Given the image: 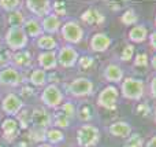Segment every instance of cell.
Listing matches in <instances>:
<instances>
[{"instance_id": "obj_1", "label": "cell", "mask_w": 156, "mask_h": 147, "mask_svg": "<svg viewBox=\"0 0 156 147\" xmlns=\"http://www.w3.org/2000/svg\"><path fill=\"white\" fill-rule=\"evenodd\" d=\"M4 43L8 50H12L16 52L26 48L29 37L22 26H10L4 35Z\"/></svg>"}, {"instance_id": "obj_2", "label": "cell", "mask_w": 156, "mask_h": 147, "mask_svg": "<svg viewBox=\"0 0 156 147\" xmlns=\"http://www.w3.org/2000/svg\"><path fill=\"white\" fill-rule=\"evenodd\" d=\"M144 91H145V84L143 80L136 77H126L122 80L121 94L123 98L129 101H140L144 96Z\"/></svg>"}, {"instance_id": "obj_3", "label": "cell", "mask_w": 156, "mask_h": 147, "mask_svg": "<svg viewBox=\"0 0 156 147\" xmlns=\"http://www.w3.org/2000/svg\"><path fill=\"white\" fill-rule=\"evenodd\" d=\"M100 140L99 128L92 124H83L77 129V143L80 147H94Z\"/></svg>"}, {"instance_id": "obj_4", "label": "cell", "mask_w": 156, "mask_h": 147, "mask_svg": "<svg viewBox=\"0 0 156 147\" xmlns=\"http://www.w3.org/2000/svg\"><path fill=\"white\" fill-rule=\"evenodd\" d=\"M93 83L86 77H77L67 85V92L73 98H85L93 92Z\"/></svg>"}, {"instance_id": "obj_5", "label": "cell", "mask_w": 156, "mask_h": 147, "mask_svg": "<svg viewBox=\"0 0 156 147\" xmlns=\"http://www.w3.org/2000/svg\"><path fill=\"white\" fill-rule=\"evenodd\" d=\"M41 102L45 109H56L63 102V92L56 84H48L41 92Z\"/></svg>"}, {"instance_id": "obj_6", "label": "cell", "mask_w": 156, "mask_h": 147, "mask_svg": "<svg viewBox=\"0 0 156 147\" xmlns=\"http://www.w3.org/2000/svg\"><path fill=\"white\" fill-rule=\"evenodd\" d=\"M60 32H62V37L66 43L70 44H77L81 43L83 39V32L82 26L78 24L77 21H67L60 26Z\"/></svg>"}, {"instance_id": "obj_7", "label": "cell", "mask_w": 156, "mask_h": 147, "mask_svg": "<svg viewBox=\"0 0 156 147\" xmlns=\"http://www.w3.org/2000/svg\"><path fill=\"white\" fill-rule=\"evenodd\" d=\"M118 96H119V91L115 85H107L100 91L99 96H97V105L100 107L104 109L112 110L115 109L116 102H118Z\"/></svg>"}, {"instance_id": "obj_8", "label": "cell", "mask_w": 156, "mask_h": 147, "mask_svg": "<svg viewBox=\"0 0 156 147\" xmlns=\"http://www.w3.org/2000/svg\"><path fill=\"white\" fill-rule=\"evenodd\" d=\"M78 58H80V55H78L77 50L73 46H69V44L63 46L56 54L58 65H60L62 68H73V66H76Z\"/></svg>"}, {"instance_id": "obj_9", "label": "cell", "mask_w": 156, "mask_h": 147, "mask_svg": "<svg viewBox=\"0 0 156 147\" xmlns=\"http://www.w3.org/2000/svg\"><path fill=\"white\" fill-rule=\"evenodd\" d=\"M23 109V102L19 98L16 94L10 92L3 98L2 101V110L5 113L7 116H16L21 110Z\"/></svg>"}, {"instance_id": "obj_10", "label": "cell", "mask_w": 156, "mask_h": 147, "mask_svg": "<svg viewBox=\"0 0 156 147\" xmlns=\"http://www.w3.org/2000/svg\"><path fill=\"white\" fill-rule=\"evenodd\" d=\"M30 123L33 124V127L48 129V127L52 125V114L45 107H36L30 113Z\"/></svg>"}, {"instance_id": "obj_11", "label": "cell", "mask_w": 156, "mask_h": 147, "mask_svg": "<svg viewBox=\"0 0 156 147\" xmlns=\"http://www.w3.org/2000/svg\"><path fill=\"white\" fill-rule=\"evenodd\" d=\"M21 73L12 66H4L0 70V84L4 87L15 88L21 84Z\"/></svg>"}, {"instance_id": "obj_12", "label": "cell", "mask_w": 156, "mask_h": 147, "mask_svg": "<svg viewBox=\"0 0 156 147\" xmlns=\"http://www.w3.org/2000/svg\"><path fill=\"white\" fill-rule=\"evenodd\" d=\"M26 7L34 17H47L52 13V3L49 0H27Z\"/></svg>"}, {"instance_id": "obj_13", "label": "cell", "mask_w": 156, "mask_h": 147, "mask_svg": "<svg viewBox=\"0 0 156 147\" xmlns=\"http://www.w3.org/2000/svg\"><path fill=\"white\" fill-rule=\"evenodd\" d=\"M19 124L15 118L7 117L2 123V132H3V139H5L7 142H12L16 139V136L19 135Z\"/></svg>"}, {"instance_id": "obj_14", "label": "cell", "mask_w": 156, "mask_h": 147, "mask_svg": "<svg viewBox=\"0 0 156 147\" xmlns=\"http://www.w3.org/2000/svg\"><path fill=\"white\" fill-rule=\"evenodd\" d=\"M40 24H41V29H43L44 35H51V36L54 35V33H56L58 30L60 29V26H62L60 18L58 15H55L54 13H51L47 17H44L43 21H41Z\"/></svg>"}, {"instance_id": "obj_15", "label": "cell", "mask_w": 156, "mask_h": 147, "mask_svg": "<svg viewBox=\"0 0 156 147\" xmlns=\"http://www.w3.org/2000/svg\"><path fill=\"white\" fill-rule=\"evenodd\" d=\"M11 63H12V68L18 69H27L32 66V54L26 50H22V51H16L11 55Z\"/></svg>"}, {"instance_id": "obj_16", "label": "cell", "mask_w": 156, "mask_h": 147, "mask_svg": "<svg viewBox=\"0 0 156 147\" xmlns=\"http://www.w3.org/2000/svg\"><path fill=\"white\" fill-rule=\"evenodd\" d=\"M89 46H90L92 51H94V52H104L110 48L111 39L105 33H94L90 39Z\"/></svg>"}, {"instance_id": "obj_17", "label": "cell", "mask_w": 156, "mask_h": 147, "mask_svg": "<svg viewBox=\"0 0 156 147\" xmlns=\"http://www.w3.org/2000/svg\"><path fill=\"white\" fill-rule=\"evenodd\" d=\"M38 65L41 66L40 69L45 70H54L58 68V61H56V51H43L38 54L37 57Z\"/></svg>"}, {"instance_id": "obj_18", "label": "cell", "mask_w": 156, "mask_h": 147, "mask_svg": "<svg viewBox=\"0 0 156 147\" xmlns=\"http://www.w3.org/2000/svg\"><path fill=\"white\" fill-rule=\"evenodd\" d=\"M103 74H104L105 81L114 83V84L115 83H122V80H123V70L116 63H110V65L105 66Z\"/></svg>"}, {"instance_id": "obj_19", "label": "cell", "mask_w": 156, "mask_h": 147, "mask_svg": "<svg viewBox=\"0 0 156 147\" xmlns=\"http://www.w3.org/2000/svg\"><path fill=\"white\" fill-rule=\"evenodd\" d=\"M22 28H23L25 33L27 35V37L37 39V37H40V36L43 35L41 24H40V21H38L37 18H27V19H25Z\"/></svg>"}, {"instance_id": "obj_20", "label": "cell", "mask_w": 156, "mask_h": 147, "mask_svg": "<svg viewBox=\"0 0 156 147\" xmlns=\"http://www.w3.org/2000/svg\"><path fill=\"white\" fill-rule=\"evenodd\" d=\"M110 134L115 138H129L132 135V125L129 123H125V121H116L112 123L108 128Z\"/></svg>"}, {"instance_id": "obj_21", "label": "cell", "mask_w": 156, "mask_h": 147, "mask_svg": "<svg viewBox=\"0 0 156 147\" xmlns=\"http://www.w3.org/2000/svg\"><path fill=\"white\" fill-rule=\"evenodd\" d=\"M81 19L86 25H101L105 21L104 14H101L97 8H88L86 11H83Z\"/></svg>"}, {"instance_id": "obj_22", "label": "cell", "mask_w": 156, "mask_h": 147, "mask_svg": "<svg viewBox=\"0 0 156 147\" xmlns=\"http://www.w3.org/2000/svg\"><path fill=\"white\" fill-rule=\"evenodd\" d=\"M129 39L132 43L140 44L148 39V28L144 25H136L129 30Z\"/></svg>"}, {"instance_id": "obj_23", "label": "cell", "mask_w": 156, "mask_h": 147, "mask_svg": "<svg viewBox=\"0 0 156 147\" xmlns=\"http://www.w3.org/2000/svg\"><path fill=\"white\" fill-rule=\"evenodd\" d=\"M36 44L40 50H44V51H54L58 47V41L55 40L54 36L51 35H41L40 37H37L36 40Z\"/></svg>"}, {"instance_id": "obj_24", "label": "cell", "mask_w": 156, "mask_h": 147, "mask_svg": "<svg viewBox=\"0 0 156 147\" xmlns=\"http://www.w3.org/2000/svg\"><path fill=\"white\" fill-rule=\"evenodd\" d=\"M29 81L33 87H44L47 84V72L40 68L33 69L29 76Z\"/></svg>"}, {"instance_id": "obj_25", "label": "cell", "mask_w": 156, "mask_h": 147, "mask_svg": "<svg viewBox=\"0 0 156 147\" xmlns=\"http://www.w3.org/2000/svg\"><path fill=\"white\" fill-rule=\"evenodd\" d=\"M45 140H48V143L52 146L59 145V143H62L63 140H65V135L58 128H49V129H47V132H45Z\"/></svg>"}, {"instance_id": "obj_26", "label": "cell", "mask_w": 156, "mask_h": 147, "mask_svg": "<svg viewBox=\"0 0 156 147\" xmlns=\"http://www.w3.org/2000/svg\"><path fill=\"white\" fill-rule=\"evenodd\" d=\"M121 21H122V24L126 25V26H132V25H134L136 22L138 21V15L133 8H127V10H125V13L122 14Z\"/></svg>"}, {"instance_id": "obj_27", "label": "cell", "mask_w": 156, "mask_h": 147, "mask_svg": "<svg viewBox=\"0 0 156 147\" xmlns=\"http://www.w3.org/2000/svg\"><path fill=\"white\" fill-rule=\"evenodd\" d=\"M69 124H70V118H69L66 114H63L62 112L56 113V114L54 116V118H52V125L56 127L58 129H65V128H67Z\"/></svg>"}, {"instance_id": "obj_28", "label": "cell", "mask_w": 156, "mask_h": 147, "mask_svg": "<svg viewBox=\"0 0 156 147\" xmlns=\"http://www.w3.org/2000/svg\"><path fill=\"white\" fill-rule=\"evenodd\" d=\"M7 22H8V25H10V26H22V25H23V22H25V17H23V14H22L19 10L12 11V13L8 14Z\"/></svg>"}, {"instance_id": "obj_29", "label": "cell", "mask_w": 156, "mask_h": 147, "mask_svg": "<svg viewBox=\"0 0 156 147\" xmlns=\"http://www.w3.org/2000/svg\"><path fill=\"white\" fill-rule=\"evenodd\" d=\"M15 120L18 121L19 128L22 129H29V124H30V113L27 109H22L18 114L15 116Z\"/></svg>"}, {"instance_id": "obj_30", "label": "cell", "mask_w": 156, "mask_h": 147, "mask_svg": "<svg viewBox=\"0 0 156 147\" xmlns=\"http://www.w3.org/2000/svg\"><path fill=\"white\" fill-rule=\"evenodd\" d=\"M45 132H47V129H44V128L32 127V128L29 129V138L33 140V142L44 143V140H45Z\"/></svg>"}, {"instance_id": "obj_31", "label": "cell", "mask_w": 156, "mask_h": 147, "mask_svg": "<svg viewBox=\"0 0 156 147\" xmlns=\"http://www.w3.org/2000/svg\"><path fill=\"white\" fill-rule=\"evenodd\" d=\"M123 147H144V139L140 134H132L126 139Z\"/></svg>"}, {"instance_id": "obj_32", "label": "cell", "mask_w": 156, "mask_h": 147, "mask_svg": "<svg viewBox=\"0 0 156 147\" xmlns=\"http://www.w3.org/2000/svg\"><path fill=\"white\" fill-rule=\"evenodd\" d=\"M78 114V120L83 121V123H88V121L92 120V110L89 106H86V105H83V106H81L80 109H78V112H76Z\"/></svg>"}, {"instance_id": "obj_33", "label": "cell", "mask_w": 156, "mask_h": 147, "mask_svg": "<svg viewBox=\"0 0 156 147\" xmlns=\"http://www.w3.org/2000/svg\"><path fill=\"white\" fill-rule=\"evenodd\" d=\"M19 6H21V2H18V0H2V2H0V7H2L3 10L8 11V13L16 11Z\"/></svg>"}, {"instance_id": "obj_34", "label": "cell", "mask_w": 156, "mask_h": 147, "mask_svg": "<svg viewBox=\"0 0 156 147\" xmlns=\"http://www.w3.org/2000/svg\"><path fill=\"white\" fill-rule=\"evenodd\" d=\"M133 57H134V46H133V44L125 46L123 50H122V52H121V61L129 62V61L133 59Z\"/></svg>"}, {"instance_id": "obj_35", "label": "cell", "mask_w": 156, "mask_h": 147, "mask_svg": "<svg viewBox=\"0 0 156 147\" xmlns=\"http://www.w3.org/2000/svg\"><path fill=\"white\" fill-rule=\"evenodd\" d=\"M149 62V58L145 52H140V54L136 55V59H134V68H147Z\"/></svg>"}, {"instance_id": "obj_36", "label": "cell", "mask_w": 156, "mask_h": 147, "mask_svg": "<svg viewBox=\"0 0 156 147\" xmlns=\"http://www.w3.org/2000/svg\"><path fill=\"white\" fill-rule=\"evenodd\" d=\"M77 63H78V66H80L81 69H83V70H88L89 68H92V66H93L94 59L92 57H89V55H83V57L78 58Z\"/></svg>"}, {"instance_id": "obj_37", "label": "cell", "mask_w": 156, "mask_h": 147, "mask_svg": "<svg viewBox=\"0 0 156 147\" xmlns=\"http://www.w3.org/2000/svg\"><path fill=\"white\" fill-rule=\"evenodd\" d=\"M52 13L58 17H65L66 14H67L65 3L63 2H54L52 3Z\"/></svg>"}, {"instance_id": "obj_38", "label": "cell", "mask_w": 156, "mask_h": 147, "mask_svg": "<svg viewBox=\"0 0 156 147\" xmlns=\"http://www.w3.org/2000/svg\"><path fill=\"white\" fill-rule=\"evenodd\" d=\"M11 61V52L7 47L0 46V65H7Z\"/></svg>"}, {"instance_id": "obj_39", "label": "cell", "mask_w": 156, "mask_h": 147, "mask_svg": "<svg viewBox=\"0 0 156 147\" xmlns=\"http://www.w3.org/2000/svg\"><path fill=\"white\" fill-rule=\"evenodd\" d=\"M60 112H62L63 114H66L71 120V117L76 114V107H74V105L71 103V102H66L65 105H62V110H60Z\"/></svg>"}, {"instance_id": "obj_40", "label": "cell", "mask_w": 156, "mask_h": 147, "mask_svg": "<svg viewBox=\"0 0 156 147\" xmlns=\"http://www.w3.org/2000/svg\"><path fill=\"white\" fill-rule=\"evenodd\" d=\"M137 113L143 117H147L149 114V107H148V103H141L137 106Z\"/></svg>"}, {"instance_id": "obj_41", "label": "cell", "mask_w": 156, "mask_h": 147, "mask_svg": "<svg viewBox=\"0 0 156 147\" xmlns=\"http://www.w3.org/2000/svg\"><path fill=\"white\" fill-rule=\"evenodd\" d=\"M21 94L23 96H26V98H30V96H32V94H33V90L29 87V85H26V87H22Z\"/></svg>"}, {"instance_id": "obj_42", "label": "cell", "mask_w": 156, "mask_h": 147, "mask_svg": "<svg viewBox=\"0 0 156 147\" xmlns=\"http://www.w3.org/2000/svg\"><path fill=\"white\" fill-rule=\"evenodd\" d=\"M149 46H151L152 51H155V32H152L149 36Z\"/></svg>"}, {"instance_id": "obj_43", "label": "cell", "mask_w": 156, "mask_h": 147, "mask_svg": "<svg viewBox=\"0 0 156 147\" xmlns=\"http://www.w3.org/2000/svg\"><path fill=\"white\" fill-rule=\"evenodd\" d=\"M149 90H151V96H152V98H155V77H152V80H151Z\"/></svg>"}, {"instance_id": "obj_44", "label": "cell", "mask_w": 156, "mask_h": 147, "mask_svg": "<svg viewBox=\"0 0 156 147\" xmlns=\"http://www.w3.org/2000/svg\"><path fill=\"white\" fill-rule=\"evenodd\" d=\"M155 143H156V139H155V136H152L151 139L145 143V147H155Z\"/></svg>"}, {"instance_id": "obj_45", "label": "cell", "mask_w": 156, "mask_h": 147, "mask_svg": "<svg viewBox=\"0 0 156 147\" xmlns=\"http://www.w3.org/2000/svg\"><path fill=\"white\" fill-rule=\"evenodd\" d=\"M37 147H54V146L49 145V143H45V142H44V143H40V145H38Z\"/></svg>"}, {"instance_id": "obj_46", "label": "cell", "mask_w": 156, "mask_h": 147, "mask_svg": "<svg viewBox=\"0 0 156 147\" xmlns=\"http://www.w3.org/2000/svg\"><path fill=\"white\" fill-rule=\"evenodd\" d=\"M151 61H152V68L155 69V57H152V59H151Z\"/></svg>"}, {"instance_id": "obj_47", "label": "cell", "mask_w": 156, "mask_h": 147, "mask_svg": "<svg viewBox=\"0 0 156 147\" xmlns=\"http://www.w3.org/2000/svg\"><path fill=\"white\" fill-rule=\"evenodd\" d=\"M0 147H4V146H2V145H0Z\"/></svg>"}]
</instances>
